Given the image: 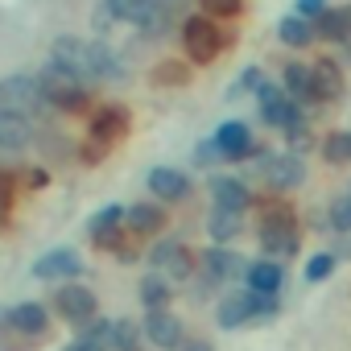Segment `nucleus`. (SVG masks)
<instances>
[{"instance_id":"9b49d317","label":"nucleus","mask_w":351,"mask_h":351,"mask_svg":"<svg viewBox=\"0 0 351 351\" xmlns=\"http://www.w3.org/2000/svg\"><path fill=\"white\" fill-rule=\"evenodd\" d=\"M54 310H58V318H66V322L79 330V326H87V322L99 314V298H95L87 285L71 281V285H62V289L54 293Z\"/></svg>"},{"instance_id":"ddd939ff","label":"nucleus","mask_w":351,"mask_h":351,"mask_svg":"<svg viewBox=\"0 0 351 351\" xmlns=\"http://www.w3.org/2000/svg\"><path fill=\"white\" fill-rule=\"evenodd\" d=\"M38 145V120L13 108H0V153H25Z\"/></svg>"},{"instance_id":"2f4dec72","label":"nucleus","mask_w":351,"mask_h":351,"mask_svg":"<svg viewBox=\"0 0 351 351\" xmlns=\"http://www.w3.org/2000/svg\"><path fill=\"white\" fill-rule=\"evenodd\" d=\"M141 339H145L141 322H132V318H116L112 322V351H141Z\"/></svg>"},{"instance_id":"f257e3e1","label":"nucleus","mask_w":351,"mask_h":351,"mask_svg":"<svg viewBox=\"0 0 351 351\" xmlns=\"http://www.w3.org/2000/svg\"><path fill=\"white\" fill-rule=\"evenodd\" d=\"M50 54L75 66L95 87H124L132 79V66L120 50L108 46V38H83V34H58L50 42Z\"/></svg>"},{"instance_id":"37998d69","label":"nucleus","mask_w":351,"mask_h":351,"mask_svg":"<svg viewBox=\"0 0 351 351\" xmlns=\"http://www.w3.org/2000/svg\"><path fill=\"white\" fill-rule=\"evenodd\" d=\"M178 351H215V347H211L207 339H186V343H182Z\"/></svg>"},{"instance_id":"aec40b11","label":"nucleus","mask_w":351,"mask_h":351,"mask_svg":"<svg viewBox=\"0 0 351 351\" xmlns=\"http://www.w3.org/2000/svg\"><path fill=\"white\" fill-rule=\"evenodd\" d=\"M252 191L244 178H236V173H215L211 178V207H232V211H248L252 207Z\"/></svg>"},{"instance_id":"393cba45","label":"nucleus","mask_w":351,"mask_h":351,"mask_svg":"<svg viewBox=\"0 0 351 351\" xmlns=\"http://www.w3.org/2000/svg\"><path fill=\"white\" fill-rule=\"evenodd\" d=\"M244 215H248V211L211 207V215H207V236H211V244H232V240L244 232Z\"/></svg>"},{"instance_id":"412c9836","label":"nucleus","mask_w":351,"mask_h":351,"mask_svg":"<svg viewBox=\"0 0 351 351\" xmlns=\"http://www.w3.org/2000/svg\"><path fill=\"white\" fill-rule=\"evenodd\" d=\"M314 34H318V42H326V46L351 42V5H326V13L314 21Z\"/></svg>"},{"instance_id":"f03ea898","label":"nucleus","mask_w":351,"mask_h":351,"mask_svg":"<svg viewBox=\"0 0 351 351\" xmlns=\"http://www.w3.org/2000/svg\"><path fill=\"white\" fill-rule=\"evenodd\" d=\"M173 42H178V54H186L199 71H207V66H215L219 58H228L236 50L240 29L228 25V21L207 17L203 9H195V13H186L178 21V38H173Z\"/></svg>"},{"instance_id":"0eeeda50","label":"nucleus","mask_w":351,"mask_h":351,"mask_svg":"<svg viewBox=\"0 0 351 351\" xmlns=\"http://www.w3.org/2000/svg\"><path fill=\"white\" fill-rule=\"evenodd\" d=\"M128 132H132V112H128V104H120V99H104V104L91 108V116H87V132H83V136H91V141L116 149V145L128 141Z\"/></svg>"},{"instance_id":"6ab92c4d","label":"nucleus","mask_w":351,"mask_h":351,"mask_svg":"<svg viewBox=\"0 0 351 351\" xmlns=\"http://www.w3.org/2000/svg\"><path fill=\"white\" fill-rule=\"evenodd\" d=\"M261 112V124H269L273 132H289V128H298V124H306L310 116H306V104H298L293 95H281V99H273V104H265V108H256Z\"/></svg>"},{"instance_id":"f704fd0d","label":"nucleus","mask_w":351,"mask_h":351,"mask_svg":"<svg viewBox=\"0 0 351 351\" xmlns=\"http://www.w3.org/2000/svg\"><path fill=\"white\" fill-rule=\"evenodd\" d=\"M108 153H112V149H108V145H99V141H91V136H83V141L75 145V157H79V165H83V169L104 165V161H108Z\"/></svg>"},{"instance_id":"f8f14e48","label":"nucleus","mask_w":351,"mask_h":351,"mask_svg":"<svg viewBox=\"0 0 351 351\" xmlns=\"http://www.w3.org/2000/svg\"><path fill=\"white\" fill-rule=\"evenodd\" d=\"M145 186H149V195H153L157 203H165V207L186 203V199H191V191H195L191 173L173 169V165H157V169H149V173H145Z\"/></svg>"},{"instance_id":"a19ab883","label":"nucleus","mask_w":351,"mask_h":351,"mask_svg":"<svg viewBox=\"0 0 351 351\" xmlns=\"http://www.w3.org/2000/svg\"><path fill=\"white\" fill-rule=\"evenodd\" d=\"M326 5H330V0H293V13H302V17L318 21V17L326 13Z\"/></svg>"},{"instance_id":"bb28decb","label":"nucleus","mask_w":351,"mask_h":351,"mask_svg":"<svg viewBox=\"0 0 351 351\" xmlns=\"http://www.w3.org/2000/svg\"><path fill=\"white\" fill-rule=\"evenodd\" d=\"M136 298H141L145 310H165V306H169V281H165V273L149 269V273L141 277V285H136Z\"/></svg>"},{"instance_id":"2eb2a0df","label":"nucleus","mask_w":351,"mask_h":351,"mask_svg":"<svg viewBox=\"0 0 351 351\" xmlns=\"http://www.w3.org/2000/svg\"><path fill=\"white\" fill-rule=\"evenodd\" d=\"M34 277L38 281H75V277H83V256L75 248H50L34 261Z\"/></svg>"},{"instance_id":"6e6552de","label":"nucleus","mask_w":351,"mask_h":351,"mask_svg":"<svg viewBox=\"0 0 351 351\" xmlns=\"http://www.w3.org/2000/svg\"><path fill=\"white\" fill-rule=\"evenodd\" d=\"M145 261H149V269L169 273L173 281H191L199 273V252L182 240H173V236H157L153 248L145 252Z\"/></svg>"},{"instance_id":"1a4fd4ad","label":"nucleus","mask_w":351,"mask_h":351,"mask_svg":"<svg viewBox=\"0 0 351 351\" xmlns=\"http://www.w3.org/2000/svg\"><path fill=\"white\" fill-rule=\"evenodd\" d=\"M310 79H314V104H339L347 95V71L335 54H314L310 58Z\"/></svg>"},{"instance_id":"a211bd4d","label":"nucleus","mask_w":351,"mask_h":351,"mask_svg":"<svg viewBox=\"0 0 351 351\" xmlns=\"http://www.w3.org/2000/svg\"><path fill=\"white\" fill-rule=\"evenodd\" d=\"M211 136H215V145L223 149L228 161H244L256 149V136H252V124L248 120H223V124H215Z\"/></svg>"},{"instance_id":"cd10ccee","label":"nucleus","mask_w":351,"mask_h":351,"mask_svg":"<svg viewBox=\"0 0 351 351\" xmlns=\"http://www.w3.org/2000/svg\"><path fill=\"white\" fill-rule=\"evenodd\" d=\"M17 199H21V173L0 165V228H9L17 215Z\"/></svg>"},{"instance_id":"ea45409f","label":"nucleus","mask_w":351,"mask_h":351,"mask_svg":"<svg viewBox=\"0 0 351 351\" xmlns=\"http://www.w3.org/2000/svg\"><path fill=\"white\" fill-rule=\"evenodd\" d=\"M285 141H289V153H310V149H314L310 120H306V124H298V128H289V132H285Z\"/></svg>"},{"instance_id":"5701e85b","label":"nucleus","mask_w":351,"mask_h":351,"mask_svg":"<svg viewBox=\"0 0 351 351\" xmlns=\"http://www.w3.org/2000/svg\"><path fill=\"white\" fill-rule=\"evenodd\" d=\"M281 83H285V91H289L298 104H306V108H318V104H314L310 58H289V62H281Z\"/></svg>"},{"instance_id":"4be33fe9","label":"nucleus","mask_w":351,"mask_h":351,"mask_svg":"<svg viewBox=\"0 0 351 351\" xmlns=\"http://www.w3.org/2000/svg\"><path fill=\"white\" fill-rule=\"evenodd\" d=\"M277 42L285 46V50H310L314 42H318V34H314V21L310 17H302V13H285L281 21H277Z\"/></svg>"},{"instance_id":"7c9ffc66","label":"nucleus","mask_w":351,"mask_h":351,"mask_svg":"<svg viewBox=\"0 0 351 351\" xmlns=\"http://www.w3.org/2000/svg\"><path fill=\"white\" fill-rule=\"evenodd\" d=\"M248 5H252V0H195V9H203L207 17L228 21V25H236V21L248 13Z\"/></svg>"},{"instance_id":"72a5a7b5","label":"nucleus","mask_w":351,"mask_h":351,"mask_svg":"<svg viewBox=\"0 0 351 351\" xmlns=\"http://www.w3.org/2000/svg\"><path fill=\"white\" fill-rule=\"evenodd\" d=\"M112 228H124V207L120 203H108L87 219V236H99V232H112Z\"/></svg>"},{"instance_id":"c756f323","label":"nucleus","mask_w":351,"mask_h":351,"mask_svg":"<svg viewBox=\"0 0 351 351\" xmlns=\"http://www.w3.org/2000/svg\"><path fill=\"white\" fill-rule=\"evenodd\" d=\"M265 79H269L265 66H261V62H248V66H240V75L232 79V87L223 91V99H228V104H240L244 95H256V87H261Z\"/></svg>"},{"instance_id":"f3484780","label":"nucleus","mask_w":351,"mask_h":351,"mask_svg":"<svg viewBox=\"0 0 351 351\" xmlns=\"http://www.w3.org/2000/svg\"><path fill=\"white\" fill-rule=\"evenodd\" d=\"M199 273L223 285V281H232V277H244V273H248V261H240L228 244H211V248L199 252Z\"/></svg>"},{"instance_id":"79ce46f5","label":"nucleus","mask_w":351,"mask_h":351,"mask_svg":"<svg viewBox=\"0 0 351 351\" xmlns=\"http://www.w3.org/2000/svg\"><path fill=\"white\" fill-rule=\"evenodd\" d=\"M66 351H104V347H99V343H91L87 335H79V339H75V343H71Z\"/></svg>"},{"instance_id":"b1692460","label":"nucleus","mask_w":351,"mask_h":351,"mask_svg":"<svg viewBox=\"0 0 351 351\" xmlns=\"http://www.w3.org/2000/svg\"><path fill=\"white\" fill-rule=\"evenodd\" d=\"M248 289H265V293H281L285 285V265L277 256H261V261H248V273H244Z\"/></svg>"},{"instance_id":"c85d7f7f","label":"nucleus","mask_w":351,"mask_h":351,"mask_svg":"<svg viewBox=\"0 0 351 351\" xmlns=\"http://www.w3.org/2000/svg\"><path fill=\"white\" fill-rule=\"evenodd\" d=\"M318 153H322V161L326 165H351V128H330L326 136H322V145H318Z\"/></svg>"},{"instance_id":"9d476101","label":"nucleus","mask_w":351,"mask_h":351,"mask_svg":"<svg viewBox=\"0 0 351 351\" xmlns=\"http://www.w3.org/2000/svg\"><path fill=\"white\" fill-rule=\"evenodd\" d=\"M195 75H199V66L186 54H165V58L149 62V71H145L149 87H157V91H182L195 83Z\"/></svg>"},{"instance_id":"4c0bfd02","label":"nucleus","mask_w":351,"mask_h":351,"mask_svg":"<svg viewBox=\"0 0 351 351\" xmlns=\"http://www.w3.org/2000/svg\"><path fill=\"white\" fill-rule=\"evenodd\" d=\"M116 25H120V21H116V13H112V9L104 5V0H99V5L91 9V34H95V38H108Z\"/></svg>"},{"instance_id":"7ed1b4c3","label":"nucleus","mask_w":351,"mask_h":351,"mask_svg":"<svg viewBox=\"0 0 351 351\" xmlns=\"http://www.w3.org/2000/svg\"><path fill=\"white\" fill-rule=\"evenodd\" d=\"M252 211H256V240L265 248V256H277V261H289L298 248H302V223H298V211L285 195L269 191L261 199H252Z\"/></svg>"},{"instance_id":"e433bc0d","label":"nucleus","mask_w":351,"mask_h":351,"mask_svg":"<svg viewBox=\"0 0 351 351\" xmlns=\"http://www.w3.org/2000/svg\"><path fill=\"white\" fill-rule=\"evenodd\" d=\"M228 157H223V149L215 145V136H207V141H199L195 145V165L199 169H215V165H223Z\"/></svg>"},{"instance_id":"c03bdc74","label":"nucleus","mask_w":351,"mask_h":351,"mask_svg":"<svg viewBox=\"0 0 351 351\" xmlns=\"http://www.w3.org/2000/svg\"><path fill=\"white\" fill-rule=\"evenodd\" d=\"M0 322H9V310H0Z\"/></svg>"},{"instance_id":"58836bf2","label":"nucleus","mask_w":351,"mask_h":351,"mask_svg":"<svg viewBox=\"0 0 351 351\" xmlns=\"http://www.w3.org/2000/svg\"><path fill=\"white\" fill-rule=\"evenodd\" d=\"M17 173H21V191H42V186H50V169H46V165H21Z\"/></svg>"},{"instance_id":"c9c22d12","label":"nucleus","mask_w":351,"mask_h":351,"mask_svg":"<svg viewBox=\"0 0 351 351\" xmlns=\"http://www.w3.org/2000/svg\"><path fill=\"white\" fill-rule=\"evenodd\" d=\"M335 265H339V256H335V252H318V256H310V261H306V281H310V285L326 281V277L335 273Z\"/></svg>"},{"instance_id":"473e14b6","label":"nucleus","mask_w":351,"mask_h":351,"mask_svg":"<svg viewBox=\"0 0 351 351\" xmlns=\"http://www.w3.org/2000/svg\"><path fill=\"white\" fill-rule=\"evenodd\" d=\"M326 223H330V232H339V236H351V186H347L343 195H335V199H330Z\"/></svg>"},{"instance_id":"dca6fc26","label":"nucleus","mask_w":351,"mask_h":351,"mask_svg":"<svg viewBox=\"0 0 351 351\" xmlns=\"http://www.w3.org/2000/svg\"><path fill=\"white\" fill-rule=\"evenodd\" d=\"M145 339L153 343V347H161V351H178L182 343H186V335H182V318L178 314H169V310H145Z\"/></svg>"},{"instance_id":"a878e982","label":"nucleus","mask_w":351,"mask_h":351,"mask_svg":"<svg viewBox=\"0 0 351 351\" xmlns=\"http://www.w3.org/2000/svg\"><path fill=\"white\" fill-rule=\"evenodd\" d=\"M9 326L21 330V335H34V339H38V335L50 326V310L38 306V302H21V306L9 310Z\"/></svg>"},{"instance_id":"423d86ee","label":"nucleus","mask_w":351,"mask_h":351,"mask_svg":"<svg viewBox=\"0 0 351 351\" xmlns=\"http://www.w3.org/2000/svg\"><path fill=\"white\" fill-rule=\"evenodd\" d=\"M256 157V173L265 178L269 191L289 195L306 182V157L302 153H269V149H252Z\"/></svg>"},{"instance_id":"4468645a","label":"nucleus","mask_w":351,"mask_h":351,"mask_svg":"<svg viewBox=\"0 0 351 351\" xmlns=\"http://www.w3.org/2000/svg\"><path fill=\"white\" fill-rule=\"evenodd\" d=\"M124 228L132 240H157L165 228H169V215H165V203L157 199H145V203H132L124 211Z\"/></svg>"},{"instance_id":"39448f33","label":"nucleus","mask_w":351,"mask_h":351,"mask_svg":"<svg viewBox=\"0 0 351 351\" xmlns=\"http://www.w3.org/2000/svg\"><path fill=\"white\" fill-rule=\"evenodd\" d=\"M0 108L25 112L34 120H42L46 112H54L50 99H46V91H42V83H38V71H13V75L0 79Z\"/></svg>"},{"instance_id":"20e7f679","label":"nucleus","mask_w":351,"mask_h":351,"mask_svg":"<svg viewBox=\"0 0 351 351\" xmlns=\"http://www.w3.org/2000/svg\"><path fill=\"white\" fill-rule=\"evenodd\" d=\"M38 83H42V91H46V99L58 116H91V108L99 99V87L87 83L75 66H66L54 54L38 66Z\"/></svg>"}]
</instances>
